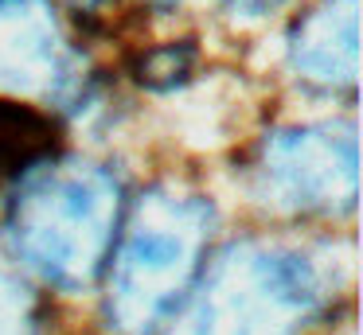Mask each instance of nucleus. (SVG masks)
<instances>
[{"label": "nucleus", "instance_id": "3", "mask_svg": "<svg viewBox=\"0 0 363 335\" xmlns=\"http://www.w3.org/2000/svg\"><path fill=\"white\" fill-rule=\"evenodd\" d=\"M320 304L308 257L277 246H242L203 288L191 335H293Z\"/></svg>", "mask_w": 363, "mask_h": 335}, {"label": "nucleus", "instance_id": "8", "mask_svg": "<svg viewBox=\"0 0 363 335\" xmlns=\"http://www.w3.org/2000/svg\"><path fill=\"white\" fill-rule=\"evenodd\" d=\"M24 296H20L16 280L0 269V335H24Z\"/></svg>", "mask_w": 363, "mask_h": 335}, {"label": "nucleus", "instance_id": "6", "mask_svg": "<svg viewBox=\"0 0 363 335\" xmlns=\"http://www.w3.org/2000/svg\"><path fill=\"white\" fill-rule=\"evenodd\" d=\"M293 70L320 90H352L359 74V0H324L289 35Z\"/></svg>", "mask_w": 363, "mask_h": 335}, {"label": "nucleus", "instance_id": "10", "mask_svg": "<svg viewBox=\"0 0 363 335\" xmlns=\"http://www.w3.org/2000/svg\"><path fill=\"white\" fill-rule=\"evenodd\" d=\"M157 4H180V0H157Z\"/></svg>", "mask_w": 363, "mask_h": 335}, {"label": "nucleus", "instance_id": "2", "mask_svg": "<svg viewBox=\"0 0 363 335\" xmlns=\"http://www.w3.org/2000/svg\"><path fill=\"white\" fill-rule=\"evenodd\" d=\"M211 203L184 191H152L137 203L110 249V304L118 335H157L196 288L211 238Z\"/></svg>", "mask_w": 363, "mask_h": 335}, {"label": "nucleus", "instance_id": "1", "mask_svg": "<svg viewBox=\"0 0 363 335\" xmlns=\"http://www.w3.org/2000/svg\"><path fill=\"white\" fill-rule=\"evenodd\" d=\"M118 230L121 183L86 160L28 168L9 207V242L16 257L67 293L102 277Z\"/></svg>", "mask_w": 363, "mask_h": 335}, {"label": "nucleus", "instance_id": "7", "mask_svg": "<svg viewBox=\"0 0 363 335\" xmlns=\"http://www.w3.org/2000/svg\"><path fill=\"white\" fill-rule=\"evenodd\" d=\"M188 67H191V51L188 47H157L152 55H145V62H141V82H149V86H172V82H180L184 74H188Z\"/></svg>", "mask_w": 363, "mask_h": 335}, {"label": "nucleus", "instance_id": "5", "mask_svg": "<svg viewBox=\"0 0 363 335\" xmlns=\"http://www.w3.org/2000/svg\"><path fill=\"white\" fill-rule=\"evenodd\" d=\"M79 86V55L51 0H0V90L67 98Z\"/></svg>", "mask_w": 363, "mask_h": 335}, {"label": "nucleus", "instance_id": "9", "mask_svg": "<svg viewBox=\"0 0 363 335\" xmlns=\"http://www.w3.org/2000/svg\"><path fill=\"white\" fill-rule=\"evenodd\" d=\"M230 4H235V12H242V16H262V12L281 8L285 0H230Z\"/></svg>", "mask_w": 363, "mask_h": 335}, {"label": "nucleus", "instance_id": "4", "mask_svg": "<svg viewBox=\"0 0 363 335\" xmlns=\"http://www.w3.org/2000/svg\"><path fill=\"white\" fill-rule=\"evenodd\" d=\"M355 179H359V156L352 125H301L274 132L258 160L262 195L301 215L352 210Z\"/></svg>", "mask_w": 363, "mask_h": 335}]
</instances>
